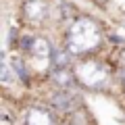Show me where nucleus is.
Instances as JSON below:
<instances>
[{
    "label": "nucleus",
    "mask_w": 125,
    "mask_h": 125,
    "mask_svg": "<svg viewBox=\"0 0 125 125\" xmlns=\"http://www.w3.org/2000/svg\"><path fill=\"white\" fill-rule=\"evenodd\" d=\"M77 79L88 88H100L106 81V67L100 65L98 61H88V62H79L75 69Z\"/></svg>",
    "instance_id": "2"
},
{
    "label": "nucleus",
    "mask_w": 125,
    "mask_h": 125,
    "mask_svg": "<svg viewBox=\"0 0 125 125\" xmlns=\"http://www.w3.org/2000/svg\"><path fill=\"white\" fill-rule=\"evenodd\" d=\"M98 44H100V29L92 19L81 17L71 25V29L67 33V48L71 50V54H81V52H88V50H94Z\"/></svg>",
    "instance_id": "1"
},
{
    "label": "nucleus",
    "mask_w": 125,
    "mask_h": 125,
    "mask_svg": "<svg viewBox=\"0 0 125 125\" xmlns=\"http://www.w3.org/2000/svg\"><path fill=\"white\" fill-rule=\"evenodd\" d=\"M52 79L56 85H61V88H69V85H73V73L69 71L67 67H61V69H54L52 71Z\"/></svg>",
    "instance_id": "5"
},
{
    "label": "nucleus",
    "mask_w": 125,
    "mask_h": 125,
    "mask_svg": "<svg viewBox=\"0 0 125 125\" xmlns=\"http://www.w3.org/2000/svg\"><path fill=\"white\" fill-rule=\"evenodd\" d=\"M27 125H54V119L44 108H31L27 113Z\"/></svg>",
    "instance_id": "4"
},
{
    "label": "nucleus",
    "mask_w": 125,
    "mask_h": 125,
    "mask_svg": "<svg viewBox=\"0 0 125 125\" xmlns=\"http://www.w3.org/2000/svg\"><path fill=\"white\" fill-rule=\"evenodd\" d=\"M73 104H75L73 94H58V96H54V106H58L61 111H69V108H73Z\"/></svg>",
    "instance_id": "8"
},
{
    "label": "nucleus",
    "mask_w": 125,
    "mask_h": 125,
    "mask_svg": "<svg viewBox=\"0 0 125 125\" xmlns=\"http://www.w3.org/2000/svg\"><path fill=\"white\" fill-rule=\"evenodd\" d=\"M31 54L38 58H48L52 54V46L44 40V38H36L33 40V46H31Z\"/></svg>",
    "instance_id": "6"
},
{
    "label": "nucleus",
    "mask_w": 125,
    "mask_h": 125,
    "mask_svg": "<svg viewBox=\"0 0 125 125\" xmlns=\"http://www.w3.org/2000/svg\"><path fill=\"white\" fill-rule=\"evenodd\" d=\"M52 62H54V67L61 69V67H67L69 65V56H71V50H61V48H52Z\"/></svg>",
    "instance_id": "7"
},
{
    "label": "nucleus",
    "mask_w": 125,
    "mask_h": 125,
    "mask_svg": "<svg viewBox=\"0 0 125 125\" xmlns=\"http://www.w3.org/2000/svg\"><path fill=\"white\" fill-rule=\"evenodd\" d=\"M123 88H125V75H123Z\"/></svg>",
    "instance_id": "11"
},
{
    "label": "nucleus",
    "mask_w": 125,
    "mask_h": 125,
    "mask_svg": "<svg viewBox=\"0 0 125 125\" xmlns=\"http://www.w3.org/2000/svg\"><path fill=\"white\" fill-rule=\"evenodd\" d=\"M119 62H121V65L125 67V48H123V50L119 52Z\"/></svg>",
    "instance_id": "10"
},
{
    "label": "nucleus",
    "mask_w": 125,
    "mask_h": 125,
    "mask_svg": "<svg viewBox=\"0 0 125 125\" xmlns=\"http://www.w3.org/2000/svg\"><path fill=\"white\" fill-rule=\"evenodd\" d=\"M23 13H25V17L29 21L40 23L46 17V13H48V6H46L44 0H27L25 4H23Z\"/></svg>",
    "instance_id": "3"
},
{
    "label": "nucleus",
    "mask_w": 125,
    "mask_h": 125,
    "mask_svg": "<svg viewBox=\"0 0 125 125\" xmlns=\"http://www.w3.org/2000/svg\"><path fill=\"white\" fill-rule=\"evenodd\" d=\"M15 77H13V73H10V69H9V62H2V81L4 83H9V81H13Z\"/></svg>",
    "instance_id": "9"
}]
</instances>
